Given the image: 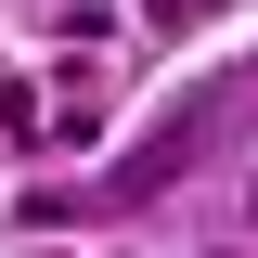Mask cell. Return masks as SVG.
<instances>
[{"label":"cell","instance_id":"7a4b0ae2","mask_svg":"<svg viewBox=\"0 0 258 258\" xmlns=\"http://www.w3.org/2000/svg\"><path fill=\"white\" fill-rule=\"evenodd\" d=\"M245 207H258V181H245Z\"/></svg>","mask_w":258,"mask_h":258},{"label":"cell","instance_id":"6da1fadb","mask_svg":"<svg viewBox=\"0 0 258 258\" xmlns=\"http://www.w3.org/2000/svg\"><path fill=\"white\" fill-rule=\"evenodd\" d=\"M207 129H220V91H194V103H181V116H168L129 168H103V181H91V207H142V194H168L194 155H207Z\"/></svg>","mask_w":258,"mask_h":258}]
</instances>
